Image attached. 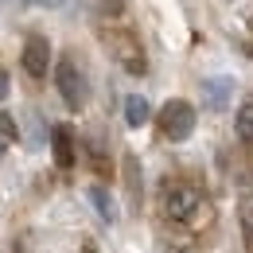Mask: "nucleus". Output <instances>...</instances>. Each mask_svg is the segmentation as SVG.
<instances>
[{"mask_svg": "<svg viewBox=\"0 0 253 253\" xmlns=\"http://www.w3.org/2000/svg\"><path fill=\"white\" fill-rule=\"evenodd\" d=\"M195 105L191 101H183V97H171L164 109L156 113V121H160V132L168 136V140H187L191 132H195Z\"/></svg>", "mask_w": 253, "mask_h": 253, "instance_id": "f257e3e1", "label": "nucleus"}, {"mask_svg": "<svg viewBox=\"0 0 253 253\" xmlns=\"http://www.w3.org/2000/svg\"><path fill=\"white\" fill-rule=\"evenodd\" d=\"M203 207H207L203 191L191 187V183H171L164 191V211H168V218H175V222H191Z\"/></svg>", "mask_w": 253, "mask_h": 253, "instance_id": "f03ea898", "label": "nucleus"}, {"mask_svg": "<svg viewBox=\"0 0 253 253\" xmlns=\"http://www.w3.org/2000/svg\"><path fill=\"white\" fill-rule=\"evenodd\" d=\"M55 82H59V94L70 109H82L86 105V97H90V86H86V74L74 66V59H63V63L55 66Z\"/></svg>", "mask_w": 253, "mask_h": 253, "instance_id": "7ed1b4c3", "label": "nucleus"}, {"mask_svg": "<svg viewBox=\"0 0 253 253\" xmlns=\"http://www.w3.org/2000/svg\"><path fill=\"white\" fill-rule=\"evenodd\" d=\"M47 66H51V43L39 39V35H32V39L24 43V70H28L32 78H47Z\"/></svg>", "mask_w": 253, "mask_h": 253, "instance_id": "20e7f679", "label": "nucleus"}, {"mask_svg": "<svg viewBox=\"0 0 253 253\" xmlns=\"http://www.w3.org/2000/svg\"><path fill=\"white\" fill-rule=\"evenodd\" d=\"M230 94H234V78H207L203 82V109L222 113L230 105Z\"/></svg>", "mask_w": 253, "mask_h": 253, "instance_id": "39448f33", "label": "nucleus"}, {"mask_svg": "<svg viewBox=\"0 0 253 253\" xmlns=\"http://www.w3.org/2000/svg\"><path fill=\"white\" fill-rule=\"evenodd\" d=\"M51 144H55V164L59 168H74V136L66 125H55L51 128Z\"/></svg>", "mask_w": 253, "mask_h": 253, "instance_id": "423d86ee", "label": "nucleus"}, {"mask_svg": "<svg viewBox=\"0 0 253 253\" xmlns=\"http://www.w3.org/2000/svg\"><path fill=\"white\" fill-rule=\"evenodd\" d=\"M125 121H128V128L148 125V121H152V105H148L140 94H128L125 97Z\"/></svg>", "mask_w": 253, "mask_h": 253, "instance_id": "0eeeda50", "label": "nucleus"}, {"mask_svg": "<svg viewBox=\"0 0 253 253\" xmlns=\"http://www.w3.org/2000/svg\"><path fill=\"white\" fill-rule=\"evenodd\" d=\"M90 203H94V211H97V218L101 222H117V207H113V199H109V191L105 187H90Z\"/></svg>", "mask_w": 253, "mask_h": 253, "instance_id": "6e6552de", "label": "nucleus"}, {"mask_svg": "<svg viewBox=\"0 0 253 253\" xmlns=\"http://www.w3.org/2000/svg\"><path fill=\"white\" fill-rule=\"evenodd\" d=\"M234 132H238L242 144H253V101H246V105L238 109V117H234Z\"/></svg>", "mask_w": 253, "mask_h": 253, "instance_id": "1a4fd4ad", "label": "nucleus"}, {"mask_svg": "<svg viewBox=\"0 0 253 253\" xmlns=\"http://www.w3.org/2000/svg\"><path fill=\"white\" fill-rule=\"evenodd\" d=\"M20 140V125H16V117L12 113H0V152L8 148V144H16Z\"/></svg>", "mask_w": 253, "mask_h": 253, "instance_id": "9d476101", "label": "nucleus"}, {"mask_svg": "<svg viewBox=\"0 0 253 253\" xmlns=\"http://www.w3.org/2000/svg\"><path fill=\"white\" fill-rule=\"evenodd\" d=\"M242 234H246V246H250V253H253V203L242 207Z\"/></svg>", "mask_w": 253, "mask_h": 253, "instance_id": "9b49d317", "label": "nucleus"}, {"mask_svg": "<svg viewBox=\"0 0 253 253\" xmlns=\"http://www.w3.org/2000/svg\"><path fill=\"white\" fill-rule=\"evenodd\" d=\"M4 97H8V70L0 66V101H4Z\"/></svg>", "mask_w": 253, "mask_h": 253, "instance_id": "f8f14e48", "label": "nucleus"}, {"mask_svg": "<svg viewBox=\"0 0 253 253\" xmlns=\"http://www.w3.org/2000/svg\"><path fill=\"white\" fill-rule=\"evenodd\" d=\"M32 4H55V0H32Z\"/></svg>", "mask_w": 253, "mask_h": 253, "instance_id": "ddd939ff", "label": "nucleus"}]
</instances>
